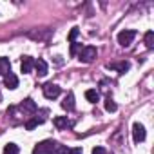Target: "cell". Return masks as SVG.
Returning a JSON list of instances; mask_svg holds the SVG:
<instances>
[{
  "mask_svg": "<svg viewBox=\"0 0 154 154\" xmlns=\"http://www.w3.org/2000/svg\"><path fill=\"white\" fill-rule=\"evenodd\" d=\"M54 147H56L54 141L44 140V141H40L33 147V154H54Z\"/></svg>",
  "mask_w": 154,
  "mask_h": 154,
  "instance_id": "obj_1",
  "label": "cell"
},
{
  "mask_svg": "<svg viewBox=\"0 0 154 154\" xmlns=\"http://www.w3.org/2000/svg\"><path fill=\"white\" fill-rule=\"evenodd\" d=\"M96 54H98L96 47H93V45H85V47H82V51L78 53V60L84 62V63H91V62L96 58Z\"/></svg>",
  "mask_w": 154,
  "mask_h": 154,
  "instance_id": "obj_2",
  "label": "cell"
},
{
  "mask_svg": "<svg viewBox=\"0 0 154 154\" xmlns=\"http://www.w3.org/2000/svg\"><path fill=\"white\" fill-rule=\"evenodd\" d=\"M134 38H136V31L134 29H123V31L118 33V44L122 47H129Z\"/></svg>",
  "mask_w": 154,
  "mask_h": 154,
  "instance_id": "obj_3",
  "label": "cell"
},
{
  "mask_svg": "<svg viewBox=\"0 0 154 154\" xmlns=\"http://www.w3.org/2000/svg\"><path fill=\"white\" fill-rule=\"evenodd\" d=\"M60 93H62V89H60L56 84H45V85H44V96H45L47 100H54V98H58Z\"/></svg>",
  "mask_w": 154,
  "mask_h": 154,
  "instance_id": "obj_4",
  "label": "cell"
},
{
  "mask_svg": "<svg viewBox=\"0 0 154 154\" xmlns=\"http://www.w3.org/2000/svg\"><path fill=\"white\" fill-rule=\"evenodd\" d=\"M145 136H147L145 127H143L141 123H134V125H132V140H134L136 143H141V141H145Z\"/></svg>",
  "mask_w": 154,
  "mask_h": 154,
  "instance_id": "obj_5",
  "label": "cell"
},
{
  "mask_svg": "<svg viewBox=\"0 0 154 154\" xmlns=\"http://www.w3.org/2000/svg\"><path fill=\"white\" fill-rule=\"evenodd\" d=\"M33 67H35V60H33L31 56H24L22 62H20V71H22L24 74H29V72L33 71Z\"/></svg>",
  "mask_w": 154,
  "mask_h": 154,
  "instance_id": "obj_6",
  "label": "cell"
},
{
  "mask_svg": "<svg viewBox=\"0 0 154 154\" xmlns=\"http://www.w3.org/2000/svg\"><path fill=\"white\" fill-rule=\"evenodd\" d=\"M20 109L24 111V112H27V114H33V112H36V109H38V105L31 100V98H26L22 103H20Z\"/></svg>",
  "mask_w": 154,
  "mask_h": 154,
  "instance_id": "obj_7",
  "label": "cell"
},
{
  "mask_svg": "<svg viewBox=\"0 0 154 154\" xmlns=\"http://www.w3.org/2000/svg\"><path fill=\"white\" fill-rule=\"evenodd\" d=\"M4 85L8 87V89H11V91H15L17 87H18V78L13 74V72H9L8 76H4Z\"/></svg>",
  "mask_w": 154,
  "mask_h": 154,
  "instance_id": "obj_8",
  "label": "cell"
},
{
  "mask_svg": "<svg viewBox=\"0 0 154 154\" xmlns=\"http://www.w3.org/2000/svg\"><path fill=\"white\" fill-rule=\"evenodd\" d=\"M35 69H36V74H38V76H45V74L49 72V67H47L45 60H42V58L35 60Z\"/></svg>",
  "mask_w": 154,
  "mask_h": 154,
  "instance_id": "obj_9",
  "label": "cell"
},
{
  "mask_svg": "<svg viewBox=\"0 0 154 154\" xmlns=\"http://www.w3.org/2000/svg\"><path fill=\"white\" fill-rule=\"evenodd\" d=\"M53 123H54V127H56V129H60V131H62V129H67V127H71V125H72V123L67 120V116H56V118L53 120Z\"/></svg>",
  "mask_w": 154,
  "mask_h": 154,
  "instance_id": "obj_10",
  "label": "cell"
},
{
  "mask_svg": "<svg viewBox=\"0 0 154 154\" xmlns=\"http://www.w3.org/2000/svg\"><path fill=\"white\" fill-rule=\"evenodd\" d=\"M9 72H11V62H9V58L0 56V74L8 76Z\"/></svg>",
  "mask_w": 154,
  "mask_h": 154,
  "instance_id": "obj_11",
  "label": "cell"
},
{
  "mask_svg": "<svg viewBox=\"0 0 154 154\" xmlns=\"http://www.w3.org/2000/svg\"><path fill=\"white\" fill-rule=\"evenodd\" d=\"M109 69H114L118 72H127L131 69V63L127 60H123V62H118V63H109Z\"/></svg>",
  "mask_w": 154,
  "mask_h": 154,
  "instance_id": "obj_12",
  "label": "cell"
},
{
  "mask_svg": "<svg viewBox=\"0 0 154 154\" xmlns=\"http://www.w3.org/2000/svg\"><path fill=\"white\" fill-rule=\"evenodd\" d=\"M62 107H63L65 111H72V109H74V94H72L71 91H69V93H67V96L63 98Z\"/></svg>",
  "mask_w": 154,
  "mask_h": 154,
  "instance_id": "obj_13",
  "label": "cell"
},
{
  "mask_svg": "<svg viewBox=\"0 0 154 154\" xmlns=\"http://www.w3.org/2000/svg\"><path fill=\"white\" fill-rule=\"evenodd\" d=\"M85 98H87L91 103H96V102L100 100V94H98L96 89H87V91H85Z\"/></svg>",
  "mask_w": 154,
  "mask_h": 154,
  "instance_id": "obj_14",
  "label": "cell"
},
{
  "mask_svg": "<svg viewBox=\"0 0 154 154\" xmlns=\"http://www.w3.org/2000/svg\"><path fill=\"white\" fill-rule=\"evenodd\" d=\"M44 123V118H31L29 122H26V129L27 131H33L35 127H38V125H42Z\"/></svg>",
  "mask_w": 154,
  "mask_h": 154,
  "instance_id": "obj_15",
  "label": "cell"
},
{
  "mask_svg": "<svg viewBox=\"0 0 154 154\" xmlns=\"http://www.w3.org/2000/svg\"><path fill=\"white\" fill-rule=\"evenodd\" d=\"M143 40H145V45H147V49H152V47H154V33H152V31H147Z\"/></svg>",
  "mask_w": 154,
  "mask_h": 154,
  "instance_id": "obj_16",
  "label": "cell"
},
{
  "mask_svg": "<svg viewBox=\"0 0 154 154\" xmlns=\"http://www.w3.org/2000/svg\"><path fill=\"white\" fill-rule=\"evenodd\" d=\"M20 152V149H18V145H15V143H8L6 147H4V154H18Z\"/></svg>",
  "mask_w": 154,
  "mask_h": 154,
  "instance_id": "obj_17",
  "label": "cell"
},
{
  "mask_svg": "<svg viewBox=\"0 0 154 154\" xmlns=\"http://www.w3.org/2000/svg\"><path fill=\"white\" fill-rule=\"evenodd\" d=\"M116 109H118L116 102H114L112 98H107V100H105V111H109V112H116Z\"/></svg>",
  "mask_w": 154,
  "mask_h": 154,
  "instance_id": "obj_18",
  "label": "cell"
},
{
  "mask_svg": "<svg viewBox=\"0 0 154 154\" xmlns=\"http://www.w3.org/2000/svg\"><path fill=\"white\" fill-rule=\"evenodd\" d=\"M78 35H80V29H78V27H72V29L69 31V36H67V38H69V42L72 44V42L76 40V36H78Z\"/></svg>",
  "mask_w": 154,
  "mask_h": 154,
  "instance_id": "obj_19",
  "label": "cell"
},
{
  "mask_svg": "<svg viewBox=\"0 0 154 154\" xmlns=\"http://www.w3.org/2000/svg\"><path fill=\"white\" fill-rule=\"evenodd\" d=\"M78 51H82V44L72 42L71 44V56H76V54H78Z\"/></svg>",
  "mask_w": 154,
  "mask_h": 154,
  "instance_id": "obj_20",
  "label": "cell"
},
{
  "mask_svg": "<svg viewBox=\"0 0 154 154\" xmlns=\"http://www.w3.org/2000/svg\"><path fill=\"white\" fill-rule=\"evenodd\" d=\"M67 152H69V149H67L65 145L56 143V147H54V154H67Z\"/></svg>",
  "mask_w": 154,
  "mask_h": 154,
  "instance_id": "obj_21",
  "label": "cell"
},
{
  "mask_svg": "<svg viewBox=\"0 0 154 154\" xmlns=\"http://www.w3.org/2000/svg\"><path fill=\"white\" fill-rule=\"evenodd\" d=\"M93 154H105V149L103 147H94L93 149Z\"/></svg>",
  "mask_w": 154,
  "mask_h": 154,
  "instance_id": "obj_22",
  "label": "cell"
},
{
  "mask_svg": "<svg viewBox=\"0 0 154 154\" xmlns=\"http://www.w3.org/2000/svg\"><path fill=\"white\" fill-rule=\"evenodd\" d=\"M67 154H84V152H82V149H80V147H76V149H71Z\"/></svg>",
  "mask_w": 154,
  "mask_h": 154,
  "instance_id": "obj_23",
  "label": "cell"
}]
</instances>
